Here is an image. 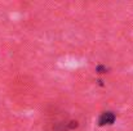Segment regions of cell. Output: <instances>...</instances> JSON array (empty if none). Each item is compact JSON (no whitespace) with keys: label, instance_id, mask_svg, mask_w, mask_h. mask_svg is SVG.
<instances>
[{"label":"cell","instance_id":"cell-1","mask_svg":"<svg viewBox=\"0 0 133 131\" xmlns=\"http://www.w3.org/2000/svg\"><path fill=\"white\" fill-rule=\"evenodd\" d=\"M116 116L112 112H103L98 117V126H105V125H112L115 122Z\"/></svg>","mask_w":133,"mask_h":131}]
</instances>
